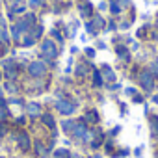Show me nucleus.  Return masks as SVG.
I'll list each match as a JSON object with an SVG mask.
<instances>
[{
	"instance_id": "nucleus-5",
	"label": "nucleus",
	"mask_w": 158,
	"mask_h": 158,
	"mask_svg": "<svg viewBox=\"0 0 158 158\" xmlns=\"http://www.w3.org/2000/svg\"><path fill=\"white\" fill-rule=\"evenodd\" d=\"M74 127H76V125H74L73 121H65V123H63V130H65V132H73Z\"/></svg>"
},
{
	"instance_id": "nucleus-9",
	"label": "nucleus",
	"mask_w": 158,
	"mask_h": 158,
	"mask_svg": "<svg viewBox=\"0 0 158 158\" xmlns=\"http://www.w3.org/2000/svg\"><path fill=\"white\" fill-rule=\"evenodd\" d=\"M56 158H67L69 156V152L67 151H56V154H54Z\"/></svg>"
},
{
	"instance_id": "nucleus-11",
	"label": "nucleus",
	"mask_w": 158,
	"mask_h": 158,
	"mask_svg": "<svg viewBox=\"0 0 158 158\" xmlns=\"http://www.w3.org/2000/svg\"><path fill=\"white\" fill-rule=\"evenodd\" d=\"M156 158H158V154H156Z\"/></svg>"
},
{
	"instance_id": "nucleus-8",
	"label": "nucleus",
	"mask_w": 158,
	"mask_h": 158,
	"mask_svg": "<svg viewBox=\"0 0 158 158\" xmlns=\"http://www.w3.org/2000/svg\"><path fill=\"white\" fill-rule=\"evenodd\" d=\"M28 136H21V145H23V149H28Z\"/></svg>"
},
{
	"instance_id": "nucleus-6",
	"label": "nucleus",
	"mask_w": 158,
	"mask_h": 158,
	"mask_svg": "<svg viewBox=\"0 0 158 158\" xmlns=\"http://www.w3.org/2000/svg\"><path fill=\"white\" fill-rule=\"evenodd\" d=\"M28 112H30V114H32V115H37V114H39V106H37V104H34V102H32V104H30V106H28Z\"/></svg>"
},
{
	"instance_id": "nucleus-4",
	"label": "nucleus",
	"mask_w": 158,
	"mask_h": 158,
	"mask_svg": "<svg viewBox=\"0 0 158 158\" xmlns=\"http://www.w3.org/2000/svg\"><path fill=\"white\" fill-rule=\"evenodd\" d=\"M141 84L145 86V89H151L152 88V78H151V74H143L141 76Z\"/></svg>"
},
{
	"instance_id": "nucleus-7",
	"label": "nucleus",
	"mask_w": 158,
	"mask_h": 158,
	"mask_svg": "<svg viewBox=\"0 0 158 158\" xmlns=\"http://www.w3.org/2000/svg\"><path fill=\"white\" fill-rule=\"evenodd\" d=\"M43 121H45L47 127H54V119H52L50 115H43Z\"/></svg>"
},
{
	"instance_id": "nucleus-2",
	"label": "nucleus",
	"mask_w": 158,
	"mask_h": 158,
	"mask_svg": "<svg viewBox=\"0 0 158 158\" xmlns=\"http://www.w3.org/2000/svg\"><path fill=\"white\" fill-rule=\"evenodd\" d=\"M43 54H45V56H48V58L56 54V48H54L52 41H47V43H43Z\"/></svg>"
},
{
	"instance_id": "nucleus-1",
	"label": "nucleus",
	"mask_w": 158,
	"mask_h": 158,
	"mask_svg": "<svg viewBox=\"0 0 158 158\" xmlns=\"http://www.w3.org/2000/svg\"><path fill=\"white\" fill-rule=\"evenodd\" d=\"M56 106H58V110H60L61 114H71V112L74 110V106H73L71 102H65V101H60Z\"/></svg>"
},
{
	"instance_id": "nucleus-3",
	"label": "nucleus",
	"mask_w": 158,
	"mask_h": 158,
	"mask_svg": "<svg viewBox=\"0 0 158 158\" xmlns=\"http://www.w3.org/2000/svg\"><path fill=\"white\" fill-rule=\"evenodd\" d=\"M30 73H32L34 76H37V74H43V73H45V67H43L41 63H32V67H30Z\"/></svg>"
},
{
	"instance_id": "nucleus-10",
	"label": "nucleus",
	"mask_w": 158,
	"mask_h": 158,
	"mask_svg": "<svg viewBox=\"0 0 158 158\" xmlns=\"http://www.w3.org/2000/svg\"><path fill=\"white\" fill-rule=\"evenodd\" d=\"M152 69H154V71L158 73V63H154V65H152Z\"/></svg>"
}]
</instances>
